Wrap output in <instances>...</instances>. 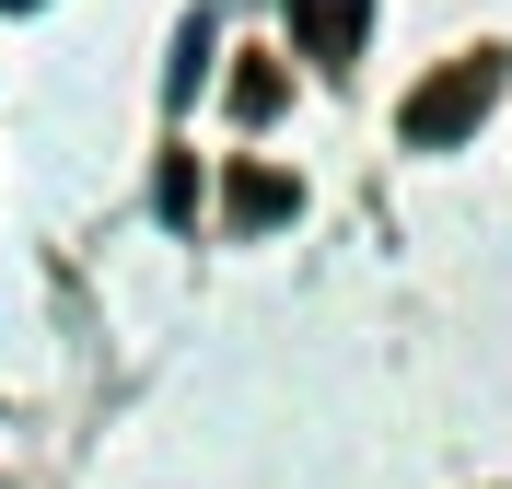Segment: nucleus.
Instances as JSON below:
<instances>
[{
	"label": "nucleus",
	"mask_w": 512,
	"mask_h": 489,
	"mask_svg": "<svg viewBox=\"0 0 512 489\" xmlns=\"http://www.w3.org/2000/svg\"><path fill=\"white\" fill-rule=\"evenodd\" d=\"M489 105H501V59L478 47V59H443V70H431V82L408 94V117H396V129H408L419 152H454V140H478Z\"/></svg>",
	"instance_id": "f257e3e1"
},
{
	"label": "nucleus",
	"mask_w": 512,
	"mask_h": 489,
	"mask_svg": "<svg viewBox=\"0 0 512 489\" xmlns=\"http://www.w3.org/2000/svg\"><path fill=\"white\" fill-rule=\"evenodd\" d=\"M222 210H233V233H280V222H303V187H291L280 163H233Z\"/></svg>",
	"instance_id": "f03ea898"
},
{
	"label": "nucleus",
	"mask_w": 512,
	"mask_h": 489,
	"mask_svg": "<svg viewBox=\"0 0 512 489\" xmlns=\"http://www.w3.org/2000/svg\"><path fill=\"white\" fill-rule=\"evenodd\" d=\"M373 35V0H291V47L303 59H361Z\"/></svg>",
	"instance_id": "7ed1b4c3"
},
{
	"label": "nucleus",
	"mask_w": 512,
	"mask_h": 489,
	"mask_svg": "<svg viewBox=\"0 0 512 489\" xmlns=\"http://www.w3.org/2000/svg\"><path fill=\"white\" fill-rule=\"evenodd\" d=\"M268 105H280V70L245 59V70H233V117H268Z\"/></svg>",
	"instance_id": "20e7f679"
},
{
	"label": "nucleus",
	"mask_w": 512,
	"mask_h": 489,
	"mask_svg": "<svg viewBox=\"0 0 512 489\" xmlns=\"http://www.w3.org/2000/svg\"><path fill=\"white\" fill-rule=\"evenodd\" d=\"M163 222H198V163H163Z\"/></svg>",
	"instance_id": "39448f33"
},
{
	"label": "nucleus",
	"mask_w": 512,
	"mask_h": 489,
	"mask_svg": "<svg viewBox=\"0 0 512 489\" xmlns=\"http://www.w3.org/2000/svg\"><path fill=\"white\" fill-rule=\"evenodd\" d=\"M0 12H35V0H0Z\"/></svg>",
	"instance_id": "423d86ee"
}]
</instances>
